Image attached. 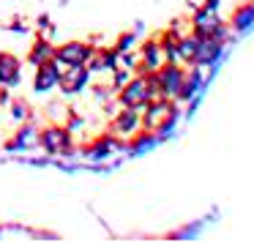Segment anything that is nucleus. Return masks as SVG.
Wrapping results in <instances>:
<instances>
[{"label":"nucleus","mask_w":254,"mask_h":243,"mask_svg":"<svg viewBox=\"0 0 254 243\" xmlns=\"http://www.w3.org/2000/svg\"><path fill=\"white\" fill-rule=\"evenodd\" d=\"M156 96H159V88H156L153 74H137V77H131L121 90H118V104L142 110V107L148 104L150 99H156Z\"/></svg>","instance_id":"f257e3e1"},{"label":"nucleus","mask_w":254,"mask_h":243,"mask_svg":"<svg viewBox=\"0 0 254 243\" xmlns=\"http://www.w3.org/2000/svg\"><path fill=\"white\" fill-rule=\"evenodd\" d=\"M183 77H186V68H183L181 63H164L159 71H153L159 96H164V99H175L178 90H181V85H183Z\"/></svg>","instance_id":"f03ea898"},{"label":"nucleus","mask_w":254,"mask_h":243,"mask_svg":"<svg viewBox=\"0 0 254 243\" xmlns=\"http://www.w3.org/2000/svg\"><path fill=\"white\" fill-rule=\"evenodd\" d=\"M39 145L52 156H58V153L68 156V150H71V131L66 126H55L52 123V126L39 131Z\"/></svg>","instance_id":"7ed1b4c3"},{"label":"nucleus","mask_w":254,"mask_h":243,"mask_svg":"<svg viewBox=\"0 0 254 243\" xmlns=\"http://www.w3.org/2000/svg\"><path fill=\"white\" fill-rule=\"evenodd\" d=\"M96 55V47L90 41H66V44L55 47V61L61 66H77V63H88Z\"/></svg>","instance_id":"20e7f679"},{"label":"nucleus","mask_w":254,"mask_h":243,"mask_svg":"<svg viewBox=\"0 0 254 243\" xmlns=\"http://www.w3.org/2000/svg\"><path fill=\"white\" fill-rule=\"evenodd\" d=\"M90 68H88V63H77V66H66L61 71V90L66 96H74V93H82L85 88H88V82H90Z\"/></svg>","instance_id":"39448f33"},{"label":"nucleus","mask_w":254,"mask_h":243,"mask_svg":"<svg viewBox=\"0 0 254 243\" xmlns=\"http://www.w3.org/2000/svg\"><path fill=\"white\" fill-rule=\"evenodd\" d=\"M142 128V112L137 107H121V112H115L112 118V134L128 139Z\"/></svg>","instance_id":"423d86ee"},{"label":"nucleus","mask_w":254,"mask_h":243,"mask_svg":"<svg viewBox=\"0 0 254 243\" xmlns=\"http://www.w3.org/2000/svg\"><path fill=\"white\" fill-rule=\"evenodd\" d=\"M61 63L58 61H47L41 66H36V77H33V90L36 93H52L61 82Z\"/></svg>","instance_id":"0eeeda50"},{"label":"nucleus","mask_w":254,"mask_h":243,"mask_svg":"<svg viewBox=\"0 0 254 243\" xmlns=\"http://www.w3.org/2000/svg\"><path fill=\"white\" fill-rule=\"evenodd\" d=\"M172 107H175V104H172L170 99H164V96H156V99H150L148 104L142 107V110H145V115H142V128H145V131H156V128H159V123L172 112Z\"/></svg>","instance_id":"6e6552de"},{"label":"nucleus","mask_w":254,"mask_h":243,"mask_svg":"<svg viewBox=\"0 0 254 243\" xmlns=\"http://www.w3.org/2000/svg\"><path fill=\"white\" fill-rule=\"evenodd\" d=\"M22 79V61L11 52H0V88H14Z\"/></svg>","instance_id":"1a4fd4ad"},{"label":"nucleus","mask_w":254,"mask_h":243,"mask_svg":"<svg viewBox=\"0 0 254 243\" xmlns=\"http://www.w3.org/2000/svg\"><path fill=\"white\" fill-rule=\"evenodd\" d=\"M161 66H164V55H161L159 41H145V44L139 47V66H137V71L139 74H153V71H159Z\"/></svg>","instance_id":"9d476101"},{"label":"nucleus","mask_w":254,"mask_h":243,"mask_svg":"<svg viewBox=\"0 0 254 243\" xmlns=\"http://www.w3.org/2000/svg\"><path fill=\"white\" fill-rule=\"evenodd\" d=\"M219 17H216V11H210V8H197L191 17V33L199 36V39H210V36L216 33V28H219Z\"/></svg>","instance_id":"9b49d317"},{"label":"nucleus","mask_w":254,"mask_h":243,"mask_svg":"<svg viewBox=\"0 0 254 243\" xmlns=\"http://www.w3.org/2000/svg\"><path fill=\"white\" fill-rule=\"evenodd\" d=\"M6 148L8 150H33V148H39V126H36V123H25V126H19L17 134L8 139Z\"/></svg>","instance_id":"f8f14e48"},{"label":"nucleus","mask_w":254,"mask_h":243,"mask_svg":"<svg viewBox=\"0 0 254 243\" xmlns=\"http://www.w3.org/2000/svg\"><path fill=\"white\" fill-rule=\"evenodd\" d=\"M115 148H123V145L118 142L115 137L104 134V137H96L93 145H88V148H85V156H88V159H93V161H101V159H107V156H112V150H115Z\"/></svg>","instance_id":"ddd939ff"},{"label":"nucleus","mask_w":254,"mask_h":243,"mask_svg":"<svg viewBox=\"0 0 254 243\" xmlns=\"http://www.w3.org/2000/svg\"><path fill=\"white\" fill-rule=\"evenodd\" d=\"M221 41H216V39H199V50H197V66H213L216 61H219V55H221Z\"/></svg>","instance_id":"4468645a"},{"label":"nucleus","mask_w":254,"mask_h":243,"mask_svg":"<svg viewBox=\"0 0 254 243\" xmlns=\"http://www.w3.org/2000/svg\"><path fill=\"white\" fill-rule=\"evenodd\" d=\"M47 61H55V47H52V41H47V39H36L33 47H30V52H28V63L36 68V66H41V63H47Z\"/></svg>","instance_id":"2eb2a0df"},{"label":"nucleus","mask_w":254,"mask_h":243,"mask_svg":"<svg viewBox=\"0 0 254 243\" xmlns=\"http://www.w3.org/2000/svg\"><path fill=\"white\" fill-rule=\"evenodd\" d=\"M197 50H199V36L189 33V36H181V39H178V58H181V63L191 66V63L197 61Z\"/></svg>","instance_id":"dca6fc26"},{"label":"nucleus","mask_w":254,"mask_h":243,"mask_svg":"<svg viewBox=\"0 0 254 243\" xmlns=\"http://www.w3.org/2000/svg\"><path fill=\"white\" fill-rule=\"evenodd\" d=\"M254 22V3H243L232 11V28L235 30H246Z\"/></svg>","instance_id":"f3484780"},{"label":"nucleus","mask_w":254,"mask_h":243,"mask_svg":"<svg viewBox=\"0 0 254 243\" xmlns=\"http://www.w3.org/2000/svg\"><path fill=\"white\" fill-rule=\"evenodd\" d=\"M112 74H115V79H112V90H115V93H118V90H121L123 85L128 82V79L134 77V74H131V68H126V66H118Z\"/></svg>","instance_id":"a211bd4d"},{"label":"nucleus","mask_w":254,"mask_h":243,"mask_svg":"<svg viewBox=\"0 0 254 243\" xmlns=\"http://www.w3.org/2000/svg\"><path fill=\"white\" fill-rule=\"evenodd\" d=\"M28 104H25V101H14L11 104V121H17V123H25L28 121Z\"/></svg>","instance_id":"6ab92c4d"},{"label":"nucleus","mask_w":254,"mask_h":243,"mask_svg":"<svg viewBox=\"0 0 254 243\" xmlns=\"http://www.w3.org/2000/svg\"><path fill=\"white\" fill-rule=\"evenodd\" d=\"M131 44H134V33H126V36H121V39H118V44L112 47V50L121 55V52H128V50H131Z\"/></svg>","instance_id":"aec40b11"}]
</instances>
